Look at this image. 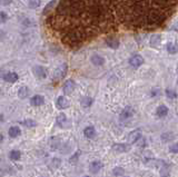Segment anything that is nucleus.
Wrapping results in <instances>:
<instances>
[{
    "instance_id": "nucleus-1",
    "label": "nucleus",
    "mask_w": 178,
    "mask_h": 177,
    "mask_svg": "<svg viewBox=\"0 0 178 177\" xmlns=\"http://www.w3.org/2000/svg\"><path fill=\"white\" fill-rule=\"evenodd\" d=\"M177 7L178 0H60L47 25L62 45L78 49L107 34L158 29Z\"/></svg>"
},
{
    "instance_id": "nucleus-2",
    "label": "nucleus",
    "mask_w": 178,
    "mask_h": 177,
    "mask_svg": "<svg viewBox=\"0 0 178 177\" xmlns=\"http://www.w3.org/2000/svg\"><path fill=\"white\" fill-rule=\"evenodd\" d=\"M34 74H35L36 77H38V78H40V79H44V78H46L47 77V74H48V71H47L46 68H44V67L41 66H36L34 67Z\"/></svg>"
},
{
    "instance_id": "nucleus-3",
    "label": "nucleus",
    "mask_w": 178,
    "mask_h": 177,
    "mask_svg": "<svg viewBox=\"0 0 178 177\" xmlns=\"http://www.w3.org/2000/svg\"><path fill=\"white\" fill-rule=\"evenodd\" d=\"M140 138H142V132H140V129L134 130V132H132L128 135V143H129V144H135V143H137Z\"/></svg>"
},
{
    "instance_id": "nucleus-4",
    "label": "nucleus",
    "mask_w": 178,
    "mask_h": 177,
    "mask_svg": "<svg viewBox=\"0 0 178 177\" xmlns=\"http://www.w3.org/2000/svg\"><path fill=\"white\" fill-rule=\"evenodd\" d=\"M129 64L132 65L134 68H138L144 64V58L140 55H135L132 56V58L129 59Z\"/></svg>"
},
{
    "instance_id": "nucleus-5",
    "label": "nucleus",
    "mask_w": 178,
    "mask_h": 177,
    "mask_svg": "<svg viewBox=\"0 0 178 177\" xmlns=\"http://www.w3.org/2000/svg\"><path fill=\"white\" fill-rule=\"evenodd\" d=\"M66 72H67V65L66 64H64V65H61V66H59L57 68V70L55 71L54 77H55V79H61L62 77H65Z\"/></svg>"
},
{
    "instance_id": "nucleus-6",
    "label": "nucleus",
    "mask_w": 178,
    "mask_h": 177,
    "mask_svg": "<svg viewBox=\"0 0 178 177\" xmlns=\"http://www.w3.org/2000/svg\"><path fill=\"white\" fill-rule=\"evenodd\" d=\"M56 105L59 109H66V108L69 107V100H68L65 96H60V97H58Z\"/></svg>"
},
{
    "instance_id": "nucleus-7",
    "label": "nucleus",
    "mask_w": 178,
    "mask_h": 177,
    "mask_svg": "<svg viewBox=\"0 0 178 177\" xmlns=\"http://www.w3.org/2000/svg\"><path fill=\"white\" fill-rule=\"evenodd\" d=\"M75 89V81L69 79V80H67L65 82V85H64V92H65V95H70L71 92L74 91Z\"/></svg>"
},
{
    "instance_id": "nucleus-8",
    "label": "nucleus",
    "mask_w": 178,
    "mask_h": 177,
    "mask_svg": "<svg viewBox=\"0 0 178 177\" xmlns=\"http://www.w3.org/2000/svg\"><path fill=\"white\" fill-rule=\"evenodd\" d=\"M106 45L108 47H110L112 49H117L118 47H119V40H118L117 38H115V37H109V38H107L106 40Z\"/></svg>"
},
{
    "instance_id": "nucleus-9",
    "label": "nucleus",
    "mask_w": 178,
    "mask_h": 177,
    "mask_svg": "<svg viewBox=\"0 0 178 177\" xmlns=\"http://www.w3.org/2000/svg\"><path fill=\"white\" fill-rule=\"evenodd\" d=\"M45 102V98L40 95H36L30 99V104L32 106H41Z\"/></svg>"
},
{
    "instance_id": "nucleus-10",
    "label": "nucleus",
    "mask_w": 178,
    "mask_h": 177,
    "mask_svg": "<svg viewBox=\"0 0 178 177\" xmlns=\"http://www.w3.org/2000/svg\"><path fill=\"white\" fill-rule=\"evenodd\" d=\"M112 149L116 153H125L129 150V145H127V144H116V145L112 146Z\"/></svg>"
},
{
    "instance_id": "nucleus-11",
    "label": "nucleus",
    "mask_w": 178,
    "mask_h": 177,
    "mask_svg": "<svg viewBox=\"0 0 178 177\" xmlns=\"http://www.w3.org/2000/svg\"><path fill=\"white\" fill-rule=\"evenodd\" d=\"M102 164L100 162H92V164H90L89 171H90L92 174H97V173L102 169Z\"/></svg>"
},
{
    "instance_id": "nucleus-12",
    "label": "nucleus",
    "mask_w": 178,
    "mask_h": 177,
    "mask_svg": "<svg viewBox=\"0 0 178 177\" xmlns=\"http://www.w3.org/2000/svg\"><path fill=\"white\" fill-rule=\"evenodd\" d=\"M4 79L7 82H16L18 80V75L16 72H6Z\"/></svg>"
},
{
    "instance_id": "nucleus-13",
    "label": "nucleus",
    "mask_w": 178,
    "mask_h": 177,
    "mask_svg": "<svg viewBox=\"0 0 178 177\" xmlns=\"http://www.w3.org/2000/svg\"><path fill=\"white\" fill-rule=\"evenodd\" d=\"M134 115V109L132 107H126L124 110H122V115H120V118L122 119H128Z\"/></svg>"
},
{
    "instance_id": "nucleus-14",
    "label": "nucleus",
    "mask_w": 178,
    "mask_h": 177,
    "mask_svg": "<svg viewBox=\"0 0 178 177\" xmlns=\"http://www.w3.org/2000/svg\"><path fill=\"white\" fill-rule=\"evenodd\" d=\"M90 60H92V62L95 66H102V65L105 64V59L102 58V56H98V55H94Z\"/></svg>"
},
{
    "instance_id": "nucleus-15",
    "label": "nucleus",
    "mask_w": 178,
    "mask_h": 177,
    "mask_svg": "<svg viewBox=\"0 0 178 177\" xmlns=\"http://www.w3.org/2000/svg\"><path fill=\"white\" fill-rule=\"evenodd\" d=\"M8 134H9V136H10L11 138H16V137H18L21 134L20 128H19L18 126L10 127V128H9V130H8Z\"/></svg>"
},
{
    "instance_id": "nucleus-16",
    "label": "nucleus",
    "mask_w": 178,
    "mask_h": 177,
    "mask_svg": "<svg viewBox=\"0 0 178 177\" xmlns=\"http://www.w3.org/2000/svg\"><path fill=\"white\" fill-rule=\"evenodd\" d=\"M156 114H157L158 117H165L167 116L168 114V108L165 105H162V106H159L156 109Z\"/></svg>"
},
{
    "instance_id": "nucleus-17",
    "label": "nucleus",
    "mask_w": 178,
    "mask_h": 177,
    "mask_svg": "<svg viewBox=\"0 0 178 177\" xmlns=\"http://www.w3.org/2000/svg\"><path fill=\"white\" fill-rule=\"evenodd\" d=\"M84 134H85V136H86L87 138H92V137L96 135V130H95L94 127L89 126V127H86V128H85Z\"/></svg>"
},
{
    "instance_id": "nucleus-18",
    "label": "nucleus",
    "mask_w": 178,
    "mask_h": 177,
    "mask_svg": "<svg viewBox=\"0 0 178 177\" xmlns=\"http://www.w3.org/2000/svg\"><path fill=\"white\" fill-rule=\"evenodd\" d=\"M160 36L159 35H156V36H153L152 37V39H150V46L152 47H158V46L160 45Z\"/></svg>"
},
{
    "instance_id": "nucleus-19",
    "label": "nucleus",
    "mask_w": 178,
    "mask_h": 177,
    "mask_svg": "<svg viewBox=\"0 0 178 177\" xmlns=\"http://www.w3.org/2000/svg\"><path fill=\"white\" fill-rule=\"evenodd\" d=\"M29 95V89L27 88V87H21L20 89L18 90V96L20 97V98H26V97Z\"/></svg>"
},
{
    "instance_id": "nucleus-20",
    "label": "nucleus",
    "mask_w": 178,
    "mask_h": 177,
    "mask_svg": "<svg viewBox=\"0 0 178 177\" xmlns=\"http://www.w3.org/2000/svg\"><path fill=\"white\" fill-rule=\"evenodd\" d=\"M55 6H56V0H51L50 2L45 7V9H44V14L46 15V14H48V12H50L51 10L54 11V7H55Z\"/></svg>"
},
{
    "instance_id": "nucleus-21",
    "label": "nucleus",
    "mask_w": 178,
    "mask_h": 177,
    "mask_svg": "<svg viewBox=\"0 0 178 177\" xmlns=\"http://www.w3.org/2000/svg\"><path fill=\"white\" fill-rule=\"evenodd\" d=\"M80 102H81L82 107H89V106H92V99L90 98V97H82Z\"/></svg>"
},
{
    "instance_id": "nucleus-22",
    "label": "nucleus",
    "mask_w": 178,
    "mask_h": 177,
    "mask_svg": "<svg viewBox=\"0 0 178 177\" xmlns=\"http://www.w3.org/2000/svg\"><path fill=\"white\" fill-rule=\"evenodd\" d=\"M167 51L169 54H176V52H178V46L176 44H168Z\"/></svg>"
},
{
    "instance_id": "nucleus-23",
    "label": "nucleus",
    "mask_w": 178,
    "mask_h": 177,
    "mask_svg": "<svg viewBox=\"0 0 178 177\" xmlns=\"http://www.w3.org/2000/svg\"><path fill=\"white\" fill-rule=\"evenodd\" d=\"M9 157L14 161H18L21 157V153L19 150H11L10 154H9Z\"/></svg>"
},
{
    "instance_id": "nucleus-24",
    "label": "nucleus",
    "mask_w": 178,
    "mask_h": 177,
    "mask_svg": "<svg viewBox=\"0 0 178 177\" xmlns=\"http://www.w3.org/2000/svg\"><path fill=\"white\" fill-rule=\"evenodd\" d=\"M112 174L115 175V176H122L124 174H125V169L122 168V167H116V168H114V171H112Z\"/></svg>"
},
{
    "instance_id": "nucleus-25",
    "label": "nucleus",
    "mask_w": 178,
    "mask_h": 177,
    "mask_svg": "<svg viewBox=\"0 0 178 177\" xmlns=\"http://www.w3.org/2000/svg\"><path fill=\"white\" fill-rule=\"evenodd\" d=\"M66 115L65 114H60L59 116L57 117V123H58V125H60V126H62V124L66 122Z\"/></svg>"
},
{
    "instance_id": "nucleus-26",
    "label": "nucleus",
    "mask_w": 178,
    "mask_h": 177,
    "mask_svg": "<svg viewBox=\"0 0 178 177\" xmlns=\"http://www.w3.org/2000/svg\"><path fill=\"white\" fill-rule=\"evenodd\" d=\"M166 95H167L168 98H172V99H174V98H176V97H177L176 91L173 90V89H166Z\"/></svg>"
},
{
    "instance_id": "nucleus-27",
    "label": "nucleus",
    "mask_w": 178,
    "mask_h": 177,
    "mask_svg": "<svg viewBox=\"0 0 178 177\" xmlns=\"http://www.w3.org/2000/svg\"><path fill=\"white\" fill-rule=\"evenodd\" d=\"M21 124H22V125H25V126H27V127H35L36 125H37V124H36V122L31 120V119L24 120V122H21Z\"/></svg>"
},
{
    "instance_id": "nucleus-28",
    "label": "nucleus",
    "mask_w": 178,
    "mask_h": 177,
    "mask_svg": "<svg viewBox=\"0 0 178 177\" xmlns=\"http://www.w3.org/2000/svg\"><path fill=\"white\" fill-rule=\"evenodd\" d=\"M39 6H40V0H29L30 8H38Z\"/></svg>"
},
{
    "instance_id": "nucleus-29",
    "label": "nucleus",
    "mask_w": 178,
    "mask_h": 177,
    "mask_svg": "<svg viewBox=\"0 0 178 177\" xmlns=\"http://www.w3.org/2000/svg\"><path fill=\"white\" fill-rule=\"evenodd\" d=\"M169 152L174 153V154H178V143H177V144H174V145H172V146H170V148H169Z\"/></svg>"
},
{
    "instance_id": "nucleus-30",
    "label": "nucleus",
    "mask_w": 178,
    "mask_h": 177,
    "mask_svg": "<svg viewBox=\"0 0 178 177\" xmlns=\"http://www.w3.org/2000/svg\"><path fill=\"white\" fill-rule=\"evenodd\" d=\"M7 19H8V18H7V15H6L5 12L1 11V12H0V22H1V24H2V22H6Z\"/></svg>"
},
{
    "instance_id": "nucleus-31",
    "label": "nucleus",
    "mask_w": 178,
    "mask_h": 177,
    "mask_svg": "<svg viewBox=\"0 0 178 177\" xmlns=\"http://www.w3.org/2000/svg\"><path fill=\"white\" fill-rule=\"evenodd\" d=\"M137 143H139V146L140 147H144L145 145H146V140H145V138H142V137L138 140Z\"/></svg>"
},
{
    "instance_id": "nucleus-32",
    "label": "nucleus",
    "mask_w": 178,
    "mask_h": 177,
    "mask_svg": "<svg viewBox=\"0 0 178 177\" xmlns=\"http://www.w3.org/2000/svg\"><path fill=\"white\" fill-rule=\"evenodd\" d=\"M2 120H4V115L0 113V122H2Z\"/></svg>"
},
{
    "instance_id": "nucleus-33",
    "label": "nucleus",
    "mask_w": 178,
    "mask_h": 177,
    "mask_svg": "<svg viewBox=\"0 0 178 177\" xmlns=\"http://www.w3.org/2000/svg\"><path fill=\"white\" fill-rule=\"evenodd\" d=\"M2 139H4V136H2V135H1V134H0V143L2 142Z\"/></svg>"
},
{
    "instance_id": "nucleus-34",
    "label": "nucleus",
    "mask_w": 178,
    "mask_h": 177,
    "mask_svg": "<svg viewBox=\"0 0 178 177\" xmlns=\"http://www.w3.org/2000/svg\"><path fill=\"white\" fill-rule=\"evenodd\" d=\"M84 177H90V176H84Z\"/></svg>"
},
{
    "instance_id": "nucleus-35",
    "label": "nucleus",
    "mask_w": 178,
    "mask_h": 177,
    "mask_svg": "<svg viewBox=\"0 0 178 177\" xmlns=\"http://www.w3.org/2000/svg\"><path fill=\"white\" fill-rule=\"evenodd\" d=\"M124 177H129V176H124Z\"/></svg>"
},
{
    "instance_id": "nucleus-36",
    "label": "nucleus",
    "mask_w": 178,
    "mask_h": 177,
    "mask_svg": "<svg viewBox=\"0 0 178 177\" xmlns=\"http://www.w3.org/2000/svg\"><path fill=\"white\" fill-rule=\"evenodd\" d=\"M177 85H178V80H177Z\"/></svg>"
}]
</instances>
